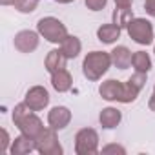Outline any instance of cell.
Returning a JSON list of instances; mask_svg holds the SVG:
<instances>
[{"label": "cell", "mask_w": 155, "mask_h": 155, "mask_svg": "<svg viewBox=\"0 0 155 155\" xmlns=\"http://www.w3.org/2000/svg\"><path fill=\"white\" fill-rule=\"evenodd\" d=\"M113 66L111 55L106 51H91L82 60V73L88 81L97 82L108 73V69Z\"/></svg>", "instance_id": "1"}, {"label": "cell", "mask_w": 155, "mask_h": 155, "mask_svg": "<svg viewBox=\"0 0 155 155\" xmlns=\"http://www.w3.org/2000/svg\"><path fill=\"white\" fill-rule=\"evenodd\" d=\"M37 31L40 33L42 38H46L48 42L51 44H62L66 40V37L69 35L68 33V28L55 17H44L37 22Z\"/></svg>", "instance_id": "2"}, {"label": "cell", "mask_w": 155, "mask_h": 155, "mask_svg": "<svg viewBox=\"0 0 155 155\" xmlns=\"http://www.w3.org/2000/svg\"><path fill=\"white\" fill-rule=\"evenodd\" d=\"M99 95L108 101V102H122V104H130V93L126 88V82L115 81V79H108L99 86Z\"/></svg>", "instance_id": "3"}, {"label": "cell", "mask_w": 155, "mask_h": 155, "mask_svg": "<svg viewBox=\"0 0 155 155\" xmlns=\"http://www.w3.org/2000/svg\"><path fill=\"white\" fill-rule=\"evenodd\" d=\"M126 31H128L130 38H131L133 42H137L139 46H150V44L153 42V38H155V35H153V26H151V22L146 20V18L135 17V18L128 24Z\"/></svg>", "instance_id": "4"}, {"label": "cell", "mask_w": 155, "mask_h": 155, "mask_svg": "<svg viewBox=\"0 0 155 155\" xmlns=\"http://www.w3.org/2000/svg\"><path fill=\"white\" fill-rule=\"evenodd\" d=\"M35 146L40 155H62L64 153V148L57 135V130H53L51 126L44 128L40 131V135L35 139Z\"/></svg>", "instance_id": "5"}, {"label": "cell", "mask_w": 155, "mask_h": 155, "mask_svg": "<svg viewBox=\"0 0 155 155\" xmlns=\"http://www.w3.org/2000/svg\"><path fill=\"white\" fill-rule=\"evenodd\" d=\"M77 155H95L99 153V133L93 128H82L75 135Z\"/></svg>", "instance_id": "6"}, {"label": "cell", "mask_w": 155, "mask_h": 155, "mask_svg": "<svg viewBox=\"0 0 155 155\" xmlns=\"http://www.w3.org/2000/svg\"><path fill=\"white\" fill-rule=\"evenodd\" d=\"M24 102L29 106V110L33 111H42L48 108L49 104V91L44 86H33L26 91L24 95Z\"/></svg>", "instance_id": "7"}, {"label": "cell", "mask_w": 155, "mask_h": 155, "mask_svg": "<svg viewBox=\"0 0 155 155\" xmlns=\"http://www.w3.org/2000/svg\"><path fill=\"white\" fill-rule=\"evenodd\" d=\"M38 42H40V33L38 31H31V29L18 31L15 35V38H13L15 49H18L20 53H33L38 48Z\"/></svg>", "instance_id": "8"}, {"label": "cell", "mask_w": 155, "mask_h": 155, "mask_svg": "<svg viewBox=\"0 0 155 155\" xmlns=\"http://www.w3.org/2000/svg\"><path fill=\"white\" fill-rule=\"evenodd\" d=\"M69 122H71V111H69V108H66V106H55V108L49 110V113H48V124L53 130H57V131L66 130L69 126Z\"/></svg>", "instance_id": "9"}, {"label": "cell", "mask_w": 155, "mask_h": 155, "mask_svg": "<svg viewBox=\"0 0 155 155\" xmlns=\"http://www.w3.org/2000/svg\"><path fill=\"white\" fill-rule=\"evenodd\" d=\"M17 128L20 130V133H24V135H28V137H31V139H37V137L40 135V131L44 130V124H42L40 117H38L35 111H31V113H28V115L17 124Z\"/></svg>", "instance_id": "10"}, {"label": "cell", "mask_w": 155, "mask_h": 155, "mask_svg": "<svg viewBox=\"0 0 155 155\" xmlns=\"http://www.w3.org/2000/svg\"><path fill=\"white\" fill-rule=\"evenodd\" d=\"M31 151H37V146H35V139L20 133L18 137L13 139L11 142V148H9V153L11 155H28Z\"/></svg>", "instance_id": "11"}, {"label": "cell", "mask_w": 155, "mask_h": 155, "mask_svg": "<svg viewBox=\"0 0 155 155\" xmlns=\"http://www.w3.org/2000/svg\"><path fill=\"white\" fill-rule=\"evenodd\" d=\"M51 86H53V90L58 91V93L69 91L71 86H73V77H71V73H69L66 68H64V69H58V71H55V73H51Z\"/></svg>", "instance_id": "12"}, {"label": "cell", "mask_w": 155, "mask_h": 155, "mask_svg": "<svg viewBox=\"0 0 155 155\" xmlns=\"http://www.w3.org/2000/svg\"><path fill=\"white\" fill-rule=\"evenodd\" d=\"M66 62H68V57L62 53V49H51L48 55H46V60H44V68L46 71L51 75L58 69H64L66 68Z\"/></svg>", "instance_id": "13"}, {"label": "cell", "mask_w": 155, "mask_h": 155, "mask_svg": "<svg viewBox=\"0 0 155 155\" xmlns=\"http://www.w3.org/2000/svg\"><path fill=\"white\" fill-rule=\"evenodd\" d=\"M120 120H122V113H120L117 108H113V106H108V108H104V110L99 113V122H101V126H102L104 130H113V128H117V126L120 124Z\"/></svg>", "instance_id": "14"}, {"label": "cell", "mask_w": 155, "mask_h": 155, "mask_svg": "<svg viewBox=\"0 0 155 155\" xmlns=\"http://www.w3.org/2000/svg\"><path fill=\"white\" fill-rule=\"evenodd\" d=\"M120 33H122V28H119L115 22H111V24H102V26L97 29V38H99L102 44H115V42L120 38Z\"/></svg>", "instance_id": "15"}, {"label": "cell", "mask_w": 155, "mask_h": 155, "mask_svg": "<svg viewBox=\"0 0 155 155\" xmlns=\"http://www.w3.org/2000/svg\"><path fill=\"white\" fill-rule=\"evenodd\" d=\"M110 55H111V62H113L115 68H119V69H128V68L131 66V57H133V53H131L126 46H117V48H113V49L110 51Z\"/></svg>", "instance_id": "16"}, {"label": "cell", "mask_w": 155, "mask_h": 155, "mask_svg": "<svg viewBox=\"0 0 155 155\" xmlns=\"http://www.w3.org/2000/svg\"><path fill=\"white\" fill-rule=\"evenodd\" d=\"M60 49H62V53L68 57V60H71V58H77V57L81 55V51H82V42H81L79 37L68 35L66 40L60 44Z\"/></svg>", "instance_id": "17"}, {"label": "cell", "mask_w": 155, "mask_h": 155, "mask_svg": "<svg viewBox=\"0 0 155 155\" xmlns=\"http://www.w3.org/2000/svg\"><path fill=\"white\" fill-rule=\"evenodd\" d=\"M131 66L139 73H150V69L153 68L151 58H150V55L146 51H135L133 57H131Z\"/></svg>", "instance_id": "18"}, {"label": "cell", "mask_w": 155, "mask_h": 155, "mask_svg": "<svg viewBox=\"0 0 155 155\" xmlns=\"http://www.w3.org/2000/svg\"><path fill=\"white\" fill-rule=\"evenodd\" d=\"M133 11L128 8V9H122V8H115L113 11V22L119 26V28H128V24L133 20Z\"/></svg>", "instance_id": "19"}, {"label": "cell", "mask_w": 155, "mask_h": 155, "mask_svg": "<svg viewBox=\"0 0 155 155\" xmlns=\"http://www.w3.org/2000/svg\"><path fill=\"white\" fill-rule=\"evenodd\" d=\"M15 9L18 11V13H24V15H28V13H33L35 9H37V6H38V0H15Z\"/></svg>", "instance_id": "20"}, {"label": "cell", "mask_w": 155, "mask_h": 155, "mask_svg": "<svg viewBox=\"0 0 155 155\" xmlns=\"http://www.w3.org/2000/svg\"><path fill=\"white\" fill-rule=\"evenodd\" d=\"M31 111H33V110H29V106H28L26 102H20V104H17V106L13 108V115H11V117H13V122H15V126H17V124H18V122H20V120H22V119L28 115V113H31Z\"/></svg>", "instance_id": "21"}, {"label": "cell", "mask_w": 155, "mask_h": 155, "mask_svg": "<svg viewBox=\"0 0 155 155\" xmlns=\"http://www.w3.org/2000/svg\"><path fill=\"white\" fill-rule=\"evenodd\" d=\"M101 151H102L104 155H111V153H113V155H117V153H119V155H126V148L120 146V144H108V146H104Z\"/></svg>", "instance_id": "22"}, {"label": "cell", "mask_w": 155, "mask_h": 155, "mask_svg": "<svg viewBox=\"0 0 155 155\" xmlns=\"http://www.w3.org/2000/svg\"><path fill=\"white\" fill-rule=\"evenodd\" d=\"M0 133H2V142H0V151L2 153H6V151H9V148H11V139H9V133H8V130L6 128H2L0 130Z\"/></svg>", "instance_id": "23"}, {"label": "cell", "mask_w": 155, "mask_h": 155, "mask_svg": "<svg viewBox=\"0 0 155 155\" xmlns=\"http://www.w3.org/2000/svg\"><path fill=\"white\" fill-rule=\"evenodd\" d=\"M84 4L91 11H102L106 8V4H108V0H84Z\"/></svg>", "instance_id": "24"}, {"label": "cell", "mask_w": 155, "mask_h": 155, "mask_svg": "<svg viewBox=\"0 0 155 155\" xmlns=\"http://www.w3.org/2000/svg\"><path fill=\"white\" fill-rule=\"evenodd\" d=\"M144 11L155 18V0H144Z\"/></svg>", "instance_id": "25"}, {"label": "cell", "mask_w": 155, "mask_h": 155, "mask_svg": "<svg viewBox=\"0 0 155 155\" xmlns=\"http://www.w3.org/2000/svg\"><path fill=\"white\" fill-rule=\"evenodd\" d=\"M113 2H115V8H122V9H128V8H131L133 0H113Z\"/></svg>", "instance_id": "26"}, {"label": "cell", "mask_w": 155, "mask_h": 155, "mask_svg": "<svg viewBox=\"0 0 155 155\" xmlns=\"http://www.w3.org/2000/svg\"><path fill=\"white\" fill-rule=\"evenodd\" d=\"M148 108L151 110V111H155V95L151 93V97H150V101H148Z\"/></svg>", "instance_id": "27"}, {"label": "cell", "mask_w": 155, "mask_h": 155, "mask_svg": "<svg viewBox=\"0 0 155 155\" xmlns=\"http://www.w3.org/2000/svg\"><path fill=\"white\" fill-rule=\"evenodd\" d=\"M0 4H2V6H13L15 0H0Z\"/></svg>", "instance_id": "28"}, {"label": "cell", "mask_w": 155, "mask_h": 155, "mask_svg": "<svg viewBox=\"0 0 155 155\" xmlns=\"http://www.w3.org/2000/svg\"><path fill=\"white\" fill-rule=\"evenodd\" d=\"M53 2H57V4H71L75 0H53Z\"/></svg>", "instance_id": "29"}, {"label": "cell", "mask_w": 155, "mask_h": 155, "mask_svg": "<svg viewBox=\"0 0 155 155\" xmlns=\"http://www.w3.org/2000/svg\"><path fill=\"white\" fill-rule=\"evenodd\" d=\"M153 95H155V86H153Z\"/></svg>", "instance_id": "30"}, {"label": "cell", "mask_w": 155, "mask_h": 155, "mask_svg": "<svg viewBox=\"0 0 155 155\" xmlns=\"http://www.w3.org/2000/svg\"><path fill=\"white\" fill-rule=\"evenodd\" d=\"M153 53H155V51H153Z\"/></svg>", "instance_id": "31"}]
</instances>
